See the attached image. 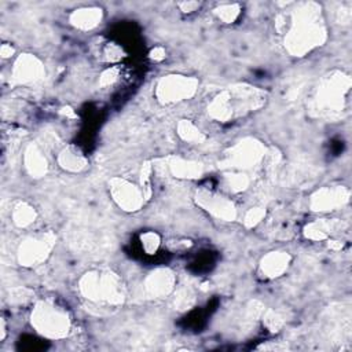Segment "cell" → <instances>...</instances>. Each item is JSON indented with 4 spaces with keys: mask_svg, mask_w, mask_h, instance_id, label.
<instances>
[{
    "mask_svg": "<svg viewBox=\"0 0 352 352\" xmlns=\"http://www.w3.org/2000/svg\"><path fill=\"white\" fill-rule=\"evenodd\" d=\"M327 40V28L320 4L301 1L289 11V25L283 33V45L292 56H305Z\"/></svg>",
    "mask_w": 352,
    "mask_h": 352,
    "instance_id": "obj_1",
    "label": "cell"
},
{
    "mask_svg": "<svg viewBox=\"0 0 352 352\" xmlns=\"http://www.w3.org/2000/svg\"><path fill=\"white\" fill-rule=\"evenodd\" d=\"M265 102V91L249 84H232L209 102L208 114L214 121L230 122L261 109Z\"/></svg>",
    "mask_w": 352,
    "mask_h": 352,
    "instance_id": "obj_2",
    "label": "cell"
},
{
    "mask_svg": "<svg viewBox=\"0 0 352 352\" xmlns=\"http://www.w3.org/2000/svg\"><path fill=\"white\" fill-rule=\"evenodd\" d=\"M351 87L352 80L349 74L341 70L326 73L308 98L309 114L323 120L340 118L346 107Z\"/></svg>",
    "mask_w": 352,
    "mask_h": 352,
    "instance_id": "obj_3",
    "label": "cell"
},
{
    "mask_svg": "<svg viewBox=\"0 0 352 352\" xmlns=\"http://www.w3.org/2000/svg\"><path fill=\"white\" fill-rule=\"evenodd\" d=\"M78 292L94 304L111 307L122 305L126 298V289L121 276L110 270L87 271L78 280Z\"/></svg>",
    "mask_w": 352,
    "mask_h": 352,
    "instance_id": "obj_4",
    "label": "cell"
},
{
    "mask_svg": "<svg viewBox=\"0 0 352 352\" xmlns=\"http://www.w3.org/2000/svg\"><path fill=\"white\" fill-rule=\"evenodd\" d=\"M30 324L36 333L50 340H63L72 330V319L66 308L52 300H40L30 314Z\"/></svg>",
    "mask_w": 352,
    "mask_h": 352,
    "instance_id": "obj_5",
    "label": "cell"
},
{
    "mask_svg": "<svg viewBox=\"0 0 352 352\" xmlns=\"http://www.w3.org/2000/svg\"><path fill=\"white\" fill-rule=\"evenodd\" d=\"M268 148L256 138H243L230 146L219 161V166L227 170L248 172L261 165Z\"/></svg>",
    "mask_w": 352,
    "mask_h": 352,
    "instance_id": "obj_6",
    "label": "cell"
},
{
    "mask_svg": "<svg viewBox=\"0 0 352 352\" xmlns=\"http://www.w3.org/2000/svg\"><path fill=\"white\" fill-rule=\"evenodd\" d=\"M198 87L199 81L197 77L172 73L157 81L154 95L161 104H173L194 98L198 92Z\"/></svg>",
    "mask_w": 352,
    "mask_h": 352,
    "instance_id": "obj_7",
    "label": "cell"
},
{
    "mask_svg": "<svg viewBox=\"0 0 352 352\" xmlns=\"http://www.w3.org/2000/svg\"><path fill=\"white\" fill-rule=\"evenodd\" d=\"M55 245L56 234L51 230L26 236L18 246V263L26 268L40 265L50 257Z\"/></svg>",
    "mask_w": 352,
    "mask_h": 352,
    "instance_id": "obj_8",
    "label": "cell"
},
{
    "mask_svg": "<svg viewBox=\"0 0 352 352\" xmlns=\"http://www.w3.org/2000/svg\"><path fill=\"white\" fill-rule=\"evenodd\" d=\"M194 201L201 209L219 220L234 221L238 217L234 202L226 195H221L216 191L208 188H198L194 194Z\"/></svg>",
    "mask_w": 352,
    "mask_h": 352,
    "instance_id": "obj_9",
    "label": "cell"
},
{
    "mask_svg": "<svg viewBox=\"0 0 352 352\" xmlns=\"http://www.w3.org/2000/svg\"><path fill=\"white\" fill-rule=\"evenodd\" d=\"M109 191L116 205L125 212H138L146 202L142 187L124 177H111Z\"/></svg>",
    "mask_w": 352,
    "mask_h": 352,
    "instance_id": "obj_10",
    "label": "cell"
},
{
    "mask_svg": "<svg viewBox=\"0 0 352 352\" xmlns=\"http://www.w3.org/2000/svg\"><path fill=\"white\" fill-rule=\"evenodd\" d=\"M45 76V67L40 58L33 54H21L11 69L12 85H29L43 80Z\"/></svg>",
    "mask_w": 352,
    "mask_h": 352,
    "instance_id": "obj_11",
    "label": "cell"
},
{
    "mask_svg": "<svg viewBox=\"0 0 352 352\" xmlns=\"http://www.w3.org/2000/svg\"><path fill=\"white\" fill-rule=\"evenodd\" d=\"M351 191L345 186H326L314 191L309 197V209L324 213L342 208L348 204Z\"/></svg>",
    "mask_w": 352,
    "mask_h": 352,
    "instance_id": "obj_12",
    "label": "cell"
},
{
    "mask_svg": "<svg viewBox=\"0 0 352 352\" xmlns=\"http://www.w3.org/2000/svg\"><path fill=\"white\" fill-rule=\"evenodd\" d=\"M142 287L143 294L150 300L166 298L176 289V275L166 267L154 268L146 275Z\"/></svg>",
    "mask_w": 352,
    "mask_h": 352,
    "instance_id": "obj_13",
    "label": "cell"
},
{
    "mask_svg": "<svg viewBox=\"0 0 352 352\" xmlns=\"http://www.w3.org/2000/svg\"><path fill=\"white\" fill-rule=\"evenodd\" d=\"M164 168L169 172L172 177L176 179H186V180H195L201 179L205 173V168L201 162L183 158L180 155H169L162 160Z\"/></svg>",
    "mask_w": 352,
    "mask_h": 352,
    "instance_id": "obj_14",
    "label": "cell"
},
{
    "mask_svg": "<svg viewBox=\"0 0 352 352\" xmlns=\"http://www.w3.org/2000/svg\"><path fill=\"white\" fill-rule=\"evenodd\" d=\"M292 263V256L285 250H272L264 254L258 264V272L265 279L282 276Z\"/></svg>",
    "mask_w": 352,
    "mask_h": 352,
    "instance_id": "obj_15",
    "label": "cell"
},
{
    "mask_svg": "<svg viewBox=\"0 0 352 352\" xmlns=\"http://www.w3.org/2000/svg\"><path fill=\"white\" fill-rule=\"evenodd\" d=\"M23 166L33 179H41L48 172V161L36 143H29L23 151Z\"/></svg>",
    "mask_w": 352,
    "mask_h": 352,
    "instance_id": "obj_16",
    "label": "cell"
},
{
    "mask_svg": "<svg viewBox=\"0 0 352 352\" xmlns=\"http://www.w3.org/2000/svg\"><path fill=\"white\" fill-rule=\"evenodd\" d=\"M58 165L66 172L78 173L87 168L88 160L80 147L76 144H67L58 154Z\"/></svg>",
    "mask_w": 352,
    "mask_h": 352,
    "instance_id": "obj_17",
    "label": "cell"
},
{
    "mask_svg": "<svg viewBox=\"0 0 352 352\" xmlns=\"http://www.w3.org/2000/svg\"><path fill=\"white\" fill-rule=\"evenodd\" d=\"M103 18V11L99 7H80L72 11L69 15V22L78 30H92L95 29Z\"/></svg>",
    "mask_w": 352,
    "mask_h": 352,
    "instance_id": "obj_18",
    "label": "cell"
},
{
    "mask_svg": "<svg viewBox=\"0 0 352 352\" xmlns=\"http://www.w3.org/2000/svg\"><path fill=\"white\" fill-rule=\"evenodd\" d=\"M340 227V221L331 219H318L308 224H305L302 234L307 239L314 242H322L330 238V235L337 231Z\"/></svg>",
    "mask_w": 352,
    "mask_h": 352,
    "instance_id": "obj_19",
    "label": "cell"
},
{
    "mask_svg": "<svg viewBox=\"0 0 352 352\" xmlns=\"http://www.w3.org/2000/svg\"><path fill=\"white\" fill-rule=\"evenodd\" d=\"M37 219L36 209L26 201H18L11 209V220L19 228L32 226Z\"/></svg>",
    "mask_w": 352,
    "mask_h": 352,
    "instance_id": "obj_20",
    "label": "cell"
},
{
    "mask_svg": "<svg viewBox=\"0 0 352 352\" xmlns=\"http://www.w3.org/2000/svg\"><path fill=\"white\" fill-rule=\"evenodd\" d=\"M177 136L187 143L202 144L206 140V135L191 121V120H180L176 125Z\"/></svg>",
    "mask_w": 352,
    "mask_h": 352,
    "instance_id": "obj_21",
    "label": "cell"
},
{
    "mask_svg": "<svg viewBox=\"0 0 352 352\" xmlns=\"http://www.w3.org/2000/svg\"><path fill=\"white\" fill-rule=\"evenodd\" d=\"M224 186L234 194L243 192L250 186V177L246 172L241 170H228L223 176Z\"/></svg>",
    "mask_w": 352,
    "mask_h": 352,
    "instance_id": "obj_22",
    "label": "cell"
},
{
    "mask_svg": "<svg viewBox=\"0 0 352 352\" xmlns=\"http://www.w3.org/2000/svg\"><path fill=\"white\" fill-rule=\"evenodd\" d=\"M242 12V7L238 3H226L213 10V14L223 23H234Z\"/></svg>",
    "mask_w": 352,
    "mask_h": 352,
    "instance_id": "obj_23",
    "label": "cell"
},
{
    "mask_svg": "<svg viewBox=\"0 0 352 352\" xmlns=\"http://www.w3.org/2000/svg\"><path fill=\"white\" fill-rule=\"evenodd\" d=\"M173 307L177 311H188L195 304V294L190 287H180L173 293Z\"/></svg>",
    "mask_w": 352,
    "mask_h": 352,
    "instance_id": "obj_24",
    "label": "cell"
},
{
    "mask_svg": "<svg viewBox=\"0 0 352 352\" xmlns=\"http://www.w3.org/2000/svg\"><path fill=\"white\" fill-rule=\"evenodd\" d=\"M260 319L263 320L264 327H265L270 333H278V331L283 327V324H285L283 316H282L279 312H276V311H274V309H271V308H265V309L263 311Z\"/></svg>",
    "mask_w": 352,
    "mask_h": 352,
    "instance_id": "obj_25",
    "label": "cell"
},
{
    "mask_svg": "<svg viewBox=\"0 0 352 352\" xmlns=\"http://www.w3.org/2000/svg\"><path fill=\"white\" fill-rule=\"evenodd\" d=\"M140 246L146 254H155L161 246V236L155 231H146L139 236Z\"/></svg>",
    "mask_w": 352,
    "mask_h": 352,
    "instance_id": "obj_26",
    "label": "cell"
},
{
    "mask_svg": "<svg viewBox=\"0 0 352 352\" xmlns=\"http://www.w3.org/2000/svg\"><path fill=\"white\" fill-rule=\"evenodd\" d=\"M265 214H267L265 206H261V205L253 206L246 210L243 216V226L246 228H254L257 224H260L264 220Z\"/></svg>",
    "mask_w": 352,
    "mask_h": 352,
    "instance_id": "obj_27",
    "label": "cell"
},
{
    "mask_svg": "<svg viewBox=\"0 0 352 352\" xmlns=\"http://www.w3.org/2000/svg\"><path fill=\"white\" fill-rule=\"evenodd\" d=\"M151 173H153V165L151 162L146 161L140 169V187L143 190L146 201L151 198L153 190H151Z\"/></svg>",
    "mask_w": 352,
    "mask_h": 352,
    "instance_id": "obj_28",
    "label": "cell"
},
{
    "mask_svg": "<svg viewBox=\"0 0 352 352\" xmlns=\"http://www.w3.org/2000/svg\"><path fill=\"white\" fill-rule=\"evenodd\" d=\"M124 56H125L124 50L114 43H109L103 50V58L106 62L116 63V62H120Z\"/></svg>",
    "mask_w": 352,
    "mask_h": 352,
    "instance_id": "obj_29",
    "label": "cell"
},
{
    "mask_svg": "<svg viewBox=\"0 0 352 352\" xmlns=\"http://www.w3.org/2000/svg\"><path fill=\"white\" fill-rule=\"evenodd\" d=\"M120 77V67L118 66H110L106 70H103L99 76V85L100 87H109L113 85Z\"/></svg>",
    "mask_w": 352,
    "mask_h": 352,
    "instance_id": "obj_30",
    "label": "cell"
},
{
    "mask_svg": "<svg viewBox=\"0 0 352 352\" xmlns=\"http://www.w3.org/2000/svg\"><path fill=\"white\" fill-rule=\"evenodd\" d=\"M32 296H33V292L26 287H14L10 292V301L12 304H25L26 301L30 300Z\"/></svg>",
    "mask_w": 352,
    "mask_h": 352,
    "instance_id": "obj_31",
    "label": "cell"
},
{
    "mask_svg": "<svg viewBox=\"0 0 352 352\" xmlns=\"http://www.w3.org/2000/svg\"><path fill=\"white\" fill-rule=\"evenodd\" d=\"M351 19H352V12H351L349 8L341 6V8H338V10L336 11V21H337L338 23H341V25H348V23L351 22Z\"/></svg>",
    "mask_w": 352,
    "mask_h": 352,
    "instance_id": "obj_32",
    "label": "cell"
},
{
    "mask_svg": "<svg viewBox=\"0 0 352 352\" xmlns=\"http://www.w3.org/2000/svg\"><path fill=\"white\" fill-rule=\"evenodd\" d=\"M177 7L182 12L191 14L201 7V3L199 1H180V3H177Z\"/></svg>",
    "mask_w": 352,
    "mask_h": 352,
    "instance_id": "obj_33",
    "label": "cell"
},
{
    "mask_svg": "<svg viewBox=\"0 0 352 352\" xmlns=\"http://www.w3.org/2000/svg\"><path fill=\"white\" fill-rule=\"evenodd\" d=\"M165 56H166V51L161 45H157V47L151 48L150 52H148V58L154 62H161V60L165 59Z\"/></svg>",
    "mask_w": 352,
    "mask_h": 352,
    "instance_id": "obj_34",
    "label": "cell"
},
{
    "mask_svg": "<svg viewBox=\"0 0 352 352\" xmlns=\"http://www.w3.org/2000/svg\"><path fill=\"white\" fill-rule=\"evenodd\" d=\"M14 54H15V48H14L11 44H8V43L1 44V47H0V55H1V58L7 59V58H11Z\"/></svg>",
    "mask_w": 352,
    "mask_h": 352,
    "instance_id": "obj_35",
    "label": "cell"
},
{
    "mask_svg": "<svg viewBox=\"0 0 352 352\" xmlns=\"http://www.w3.org/2000/svg\"><path fill=\"white\" fill-rule=\"evenodd\" d=\"M327 241V246L331 249V250H341L344 243L341 241H336V239H326Z\"/></svg>",
    "mask_w": 352,
    "mask_h": 352,
    "instance_id": "obj_36",
    "label": "cell"
},
{
    "mask_svg": "<svg viewBox=\"0 0 352 352\" xmlns=\"http://www.w3.org/2000/svg\"><path fill=\"white\" fill-rule=\"evenodd\" d=\"M59 113H60L62 116H65V117H69V118H76V117H77V116H76V113H74V110H73L72 107H69V106L62 107Z\"/></svg>",
    "mask_w": 352,
    "mask_h": 352,
    "instance_id": "obj_37",
    "label": "cell"
}]
</instances>
